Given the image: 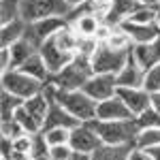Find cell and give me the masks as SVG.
Wrapping results in <instances>:
<instances>
[{
  "instance_id": "1",
  "label": "cell",
  "mask_w": 160,
  "mask_h": 160,
  "mask_svg": "<svg viewBox=\"0 0 160 160\" xmlns=\"http://www.w3.org/2000/svg\"><path fill=\"white\" fill-rule=\"evenodd\" d=\"M94 130L98 132L102 143L109 145H135V139L141 130L139 120H92Z\"/></svg>"
},
{
  "instance_id": "2",
  "label": "cell",
  "mask_w": 160,
  "mask_h": 160,
  "mask_svg": "<svg viewBox=\"0 0 160 160\" xmlns=\"http://www.w3.org/2000/svg\"><path fill=\"white\" fill-rule=\"evenodd\" d=\"M94 75V68H92V60L86 58V56H79L75 53V58L60 73H56L49 81L58 90H81L86 86V81Z\"/></svg>"
},
{
  "instance_id": "3",
  "label": "cell",
  "mask_w": 160,
  "mask_h": 160,
  "mask_svg": "<svg viewBox=\"0 0 160 160\" xmlns=\"http://www.w3.org/2000/svg\"><path fill=\"white\" fill-rule=\"evenodd\" d=\"M56 100L73 118H77L79 122H92V120H96L98 102L92 98L90 94H86L83 90H58Z\"/></svg>"
},
{
  "instance_id": "4",
  "label": "cell",
  "mask_w": 160,
  "mask_h": 160,
  "mask_svg": "<svg viewBox=\"0 0 160 160\" xmlns=\"http://www.w3.org/2000/svg\"><path fill=\"white\" fill-rule=\"evenodd\" d=\"M71 11L66 0H22V19L26 24L47 17H68Z\"/></svg>"
},
{
  "instance_id": "5",
  "label": "cell",
  "mask_w": 160,
  "mask_h": 160,
  "mask_svg": "<svg viewBox=\"0 0 160 160\" xmlns=\"http://www.w3.org/2000/svg\"><path fill=\"white\" fill-rule=\"evenodd\" d=\"M0 83H2V90H7V92H11L15 94L17 98H30V96H34L38 94L41 90H43V81H38L34 77H30L28 73H24L22 68H9V71H4L2 73V79H0Z\"/></svg>"
},
{
  "instance_id": "6",
  "label": "cell",
  "mask_w": 160,
  "mask_h": 160,
  "mask_svg": "<svg viewBox=\"0 0 160 160\" xmlns=\"http://www.w3.org/2000/svg\"><path fill=\"white\" fill-rule=\"evenodd\" d=\"M130 58V51H118L111 49L109 45L100 43L98 49L92 56V68L94 73H107V75H118L124 68V64Z\"/></svg>"
},
{
  "instance_id": "7",
  "label": "cell",
  "mask_w": 160,
  "mask_h": 160,
  "mask_svg": "<svg viewBox=\"0 0 160 160\" xmlns=\"http://www.w3.org/2000/svg\"><path fill=\"white\" fill-rule=\"evenodd\" d=\"M68 24V17H47V19H37V22H30L26 24V34L24 37L28 41H32L41 49L43 43H47L56 32H60L64 26Z\"/></svg>"
},
{
  "instance_id": "8",
  "label": "cell",
  "mask_w": 160,
  "mask_h": 160,
  "mask_svg": "<svg viewBox=\"0 0 160 160\" xmlns=\"http://www.w3.org/2000/svg\"><path fill=\"white\" fill-rule=\"evenodd\" d=\"M71 148L75 152H83V154H92L102 145V139L98 137V132L94 130V126L90 122H81L79 126H75L71 130Z\"/></svg>"
},
{
  "instance_id": "9",
  "label": "cell",
  "mask_w": 160,
  "mask_h": 160,
  "mask_svg": "<svg viewBox=\"0 0 160 160\" xmlns=\"http://www.w3.org/2000/svg\"><path fill=\"white\" fill-rule=\"evenodd\" d=\"M81 90L86 94H90L96 102H100V100H107V98L118 94V81H115V75L94 73L86 81V86L81 88Z\"/></svg>"
},
{
  "instance_id": "10",
  "label": "cell",
  "mask_w": 160,
  "mask_h": 160,
  "mask_svg": "<svg viewBox=\"0 0 160 160\" xmlns=\"http://www.w3.org/2000/svg\"><path fill=\"white\" fill-rule=\"evenodd\" d=\"M38 53L43 56V60H45V64H47V68H49L51 77L56 73H60L62 68L68 64V62L75 58V53H71V51L62 49L60 45L56 43V38L51 37L47 43H43L41 45V49H38Z\"/></svg>"
},
{
  "instance_id": "11",
  "label": "cell",
  "mask_w": 160,
  "mask_h": 160,
  "mask_svg": "<svg viewBox=\"0 0 160 160\" xmlns=\"http://www.w3.org/2000/svg\"><path fill=\"white\" fill-rule=\"evenodd\" d=\"M118 96L126 102V107L132 111L135 118L152 107V94L145 88H118Z\"/></svg>"
},
{
  "instance_id": "12",
  "label": "cell",
  "mask_w": 160,
  "mask_h": 160,
  "mask_svg": "<svg viewBox=\"0 0 160 160\" xmlns=\"http://www.w3.org/2000/svg\"><path fill=\"white\" fill-rule=\"evenodd\" d=\"M115 81L118 88H143L145 83V68L135 60L132 51H130V58L124 64V68L115 75Z\"/></svg>"
},
{
  "instance_id": "13",
  "label": "cell",
  "mask_w": 160,
  "mask_h": 160,
  "mask_svg": "<svg viewBox=\"0 0 160 160\" xmlns=\"http://www.w3.org/2000/svg\"><path fill=\"white\" fill-rule=\"evenodd\" d=\"M122 26V30L130 37V41L135 45H143V43H152L160 37V24H137L126 19Z\"/></svg>"
},
{
  "instance_id": "14",
  "label": "cell",
  "mask_w": 160,
  "mask_h": 160,
  "mask_svg": "<svg viewBox=\"0 0 160 160\" xmlns=\"http://www.w3.org/2000/svg\"><path fill=\"white\" fill-rule=\"evenodd\" d=\"M132 118H135L132 111L126 107V102H124L118 94L98 102L96 120H132Z\"/></svg>"
},
{
  "instance_id": "15",
  "label": "cell",
  "mask_w": 160,
  "mask_h": 160,
  "mask_svg": "<svg viewBox=\"0 0 160 160\" xmlns=\"http://www.w3.org/2000/svg\"><path fill=\"white\" fill-rule=\"evenodd\" d=\"M79 124L81 122H79L77 118H73L58 100H53L51 107H49V111H47V118H45V124H43V130H47V128H71V130H73L75 126H79Z\"/></svg>"
},
{
  "instance_id": "16",
  "label": "cell",
  "mask_w": 160,
  "mask_h": 160,
  "mask_svg": "<svg viewBox=\"0 0 160 160\" xmlns=\"http://www.w3.org/2000/svg\"><path fill=\"white\" fill-rule=\"evenodd\" d=\"M22 105H24V109L32 115V120H34V122L41 126V130H43V124H45V118H47V111H49V107H51V98L41 90L38 94L26 98Z\"/></svg>"
},
{
  "instance_id": "17",
  "label": "cell",
  "mask_w": 160,
  "mask_h": 160,
  "mask_svg": "<svg viewBox=\"0 0 160 160\" xmlns=\"http://www.w3.org/2000/svg\"><path fill=\"white\" fill-rule=\"evenodd\" d=\"M132 56L135 60L145 68L149 71L152 66L160 64V37L152 43H143V45H135L132 47Z\"/></svg>"
},
{
  "instance_id": "18",
  "label": "cell",
  "mask_w": 160,
  "mask_h": 160,
  "mask_svg": "<svg viewBox=\"0 0 160 160\" xmlns=\"http://www.w3.org/2000/svg\"><path fill=\"white\" fill-rule=\"evenodd\" d=\"M137 7H139L137 0H111V7H109V11H107V15H105V22L111 26L124 24L132 15V11H135Z\"/></svg>"
},
{
  "instance_id": "19",
  "label": "cell",
  "mask_w": 160,
  "mask_h": 160,
  "mask_svg": "<svg viewBox=\"0 0 160 160\" xmlns=\"http://www.w3.org/2000/svg\"><path fill=\"white\" fill-rule=\"evenodd\" d=\"M100 24H102V19L98 15H92V13H83V15H77V17L68 19V26L79 37H92V38H96Z\"/></svg>"
},
{
  "instance_id": "20",
  "label": "cell",
  "mask_w": 160,
  "mask_h": 160,
  "mask_svg": "<svg viewBox=\"0 0 160 160\" xmlns=\"http://www.w3.org/2000/svg\"><path fill=\"white\" fill-rule=\"evenodd\" d=\"M9 51H11L13 68H19V66H22L26 60H30V58L37 53L38 47L34 45V43H32V41H28L26 37H22L19 41H15L11 47H9Z\"/></svg>"
},
{
  "instance_id": "21",
  "label": "cell",
  "mask_w": 160,
  "mask_h": 160,
  "mask_svg": "<svg viewBox=\"0 0 160 160\" xmlns=\"http://www.w3.org/2000/svg\"><path fill=\"white\" fill-rule=\"evenodd\" d=\"M26 34V22L24 19H15L9 24H0V47H11L15 41Z\"/></svg>"
},
{
  "instance_id": "22",
  "label": "cell",
  "mask_w": 160,
  "mask_h": 160,
  "mask_svg": "<svg viewBox=\"0 0 160 160\" xmlns=\"http://www.w3.org/2000/svg\"><path fill=\"white\" fill-rule=\"evenodd\" d=\"M24 73H28L30 77H34V79H38V81H43V83H47L51 79V73L49 68H47V64H45V60H43V56L41 53H34L30 60H26L22 66H19Z\"/></svg>"
},
{
  "instance_id": "23",
  "label": "cell",
  "mask_w": 160,
  "mask_h": 160,
  "mask_svg": "<svg viewBox=\"0 0 160 160\" xmlns=\"http://www.w3.org/2000/svg\"><path fill=\"white\" fill-rule=\"evenodd\" d=\"M132 145H109L102 143L96 152H92V160H128V152Z\"/></svg>"
},
{
  "instance_id": "24",
  "label": "cell",
  "mask_w": 160,
  "mask_h": 160,
  "mask_svg": "<svg viewBox=\"0 0 160 160\" xmlns=\"http://www.w3.org/2000/svg\"><path fill=\"white\" fill-rule=\"evenodd\" d=\"M105 45H109L111 49H118V51H132L135 43L130 41V37L122 30V26H115L113 32L109 34V38L105 41Z\"/></svg>"
},
{
  "instance_id": "25",
  "label": "cell",
  "mask_w": 160,
  "mask_h": 160,
  "mask_svg": "<svg viewBox=\"0 0 160 160\" xmlns=\"http://www.w3.org/2000/svg\"><path fill=\"white\" fill-rule=\"evenodd\" d=\"M22 19V0H0V24Z\"/></svg>"
},
{
  "instance_id": "26",
  "label": "cell",
  "mask_w": 160,
  "mask_h": 160,
  "mask_svg": "<svg viewBox=\"0 0 160 160\" xmlns=\"http://www.w3.org/2000/svg\"><path fill=\"white\" fill-rule=\"evenodd\" d=\"M135 145L139 148H145V149H154L160 145V128H141L139 135L135 139Z\"/></svg>"
},
{
  "instance_id": "27",
  "label": "cell",
  "mask_w": 160,
  "mask_h": 160,
  "mask_svg": "<svg viewBox=\"0 0 160 160\" xmlns=\"http://www.w3.org/2000/svg\"><path fill=\"white\" fill-rule=\"evenodd\" d=\"M2 102H0V115H2V120H11L15 118V111L19 109V105L24 102L22 98H17L15 94L11 92H7V90H2Z\"/></svg>"
},
{
  "instance_id": "28",
  "label": "cell",
  "mask_w": 160,
  "mask_h": 160,
  "mask_svg": "<svg viewBox=\"0 0 160 160\" xmlns=\"http://www.w3.org/2000/svg\"><path fill=\"white\" fill-rule=\"evenodd\" d=\"M130 22H137V24H160L158 22V9H152V7H137L132 15L128 17Z\"/></svg>"
},
{
  "instance_id": "29",
  "label": "cell",
  "mask_w": 160,
  "mask_h": 160,
  "mask_svg": "<svg viewBox=\"0 0 160 160\" xmlns=\"http://www.w3.org/2000/svg\"><path fill=\"white\" fill-rule=\"evenodd\" d=\"M43 135L47 139L49 148H53V145H71L68 143L71 141V128H47V130H43Z\"/></svg>"
},
{
  "instance_id": "30",
  "label": "cell",
  "mask_w": 160,
  "mask_h": 160,
  "mask_svg": "<svg viewBox=\"0 0 160 160\" xmlns=\"http://www.w3.org/2000/svg\"><path fill=\"white\" fill-rule=\"evenodd\" d=\"M49 143H47V139L43 135V130L37 132V135H32V149H30V156L32 160L34 158H41V156H49Z\"/></svg>"
},
{
  "instance_id": "31",
  "label": "cell",
  "mask_w": 160,
  "mask_h": 160,
  "mask_svg": "<svg viewBox=\"0 0 160 160\" xmlns=\"http://www.w3.org/2000/svg\"><path fill=\"white\" fill-rule=\"evenodd\" d=\"M26 130L22 128V124L17 122L15 118L11 120H0V137H9V139H17L22 137Z\"/></svg>"
},
{
  "instance_id": "32",
  "label": "cell",
  "mask_w": 160,
  "mask_h": 160,
  "mask_svg": "<svg viewBox=\"0 0 160 160\" xmlns=\"http://www.w3.org/2000/svg\"><path fill=\"white\" fill-rule=\"evenodd\" d=\"M143 88L148 90L149 94L160 92V64H156L149 71H145V83H143Z\"/></svg>"
},
{
  "instance_id": "33",
  "label": "cell",
  "mask_w": 160,
  "mask_h": 160,
  "mask_svg": "<svg viewBox=\"0 0 160 160\" xmlns=\"http://www.w3.org/2000/svg\"><path fill=\"white\" fill-rule=\"evenodd\" d=\"M137 120H139V126H141V128H149V126H152V128H160V111H156L154 107H149V109L143 111Z\"/></svg>"
},
{
  "instance_id": "34",
  "label": "cell",
  "mask_w": 160,
  "mask_h": 160,
  "mask_svg": "<svg viewBox=\"0 0 160 160\" xmlns=\"http://www.w3.org/2000/svg\"><path fill=\"white\" fill-rule=\"evenodd\" d=\"M30 149H32V135H30V132H24L22 137L13 139V152L30 154Z\"/></svg>"
},
{
  "instance_id": "35",
  "label": "cell",
  "mask_w": 160,
  "mask_h": 160,
  "mask_svg": "<svg viewBox=\"0 0 160 160\" xmlns=\"http://www.w3.org/2000/svg\"><path fill=\"white\" fill-rule=\"evenodd\" d=\"M73 154V148L71 145H53L49 149V158L51 160H68Z\"/></svg>"
},
{
  "instance_id": "36",
  "label": "cell",
  "mask_w": 160,
  "mask_h": 160,
  "mask_svg": "<svg viewBox=\"0 0 160 160\" xmlns=\"http://www.w3.org/2000/svg\"><path fill=\"white\" fill-rule=\"evenodd\" d=\"M128 160H154L152 152L145 148H139V145H132L130 152H128Z\"/></svg>"
},
{
  "instance_id": "37",
  "label": "cell",
  "mask_w": 160,
  "mask_h": 160,
  "mask_svg": "<svg viewBox=\"0 0 160 160\" xmlns=\"http://www.w3.org/2000/svg\"><path fill=\"white\" fill-rule=\"evenodd\" d=\"M9 68H13L11 51H9V47H0V71L4 73V71H9Z\"/></svg>"
},
{
  "instance_id": "38",
  "label": "cell",
  "mask_w": 160,
  "mask_h": 160,
  "mask_svg": "<svg viewBox=\"0 0 160 160\" xmlns=\"http://www.w3.org/2000/svg\"><path fill=\"white\" fill-rule=\"evenodd\" d=\"M68 160H92V154H83V152H75L73 149V154H71Z\"/></svg>"
},
{
  "instance_id": "39",
  "label": "cell",
  "mask_w": 160,
  "mask_h": 160,
  "mask_svg": "<svg viewBox=\"0 0 160 160\" xmlns=\"http://www.w3.org/2000/svg\"><path fill=\"white\" fill-rule=\"evenodd\" d=\"M141 7H152V9H158L160 7V0H137Z\"/></svg>"
},
{
  "instance_id": "40",
  "label": "cell",
  "mask_w": 160,
  "mask_h": 160,
  "mask_svg": "<svg viewBox=\"0 0 160 160\" xmlns=\"http://www.w3.org/2000/svg\"><path fill=\"white\" fill-rule=\"evenodd\" d=\"M152 107L156 111H160V92H154L152 94Z\"/></svg>"
},
{
  "instance_id": "41",
  "label": "cell",
  "mask_w": 160,
  "mask_h": 160,
  "mask_svg": "<svg viewBox=\"0 0 160 160\" xmlns=\"http://www.w3.org/2000/svg\"><path fill=\"white\" fill-rule=\"evenodd\" d=\"M68 4H71V9H75V7H79V4H83L86 0H66Z\"/></svg>"
},
{
  "instance_id": "42",
  "label": "cell",
  "mask_w": 160,
  "mask_h": 160,
  "mask_svg": "<svg viewBox=\"0 0 160 160\" xmlns=\"http://www.w3.org/2000/svg\"><path fill=\"white\" fill-rule=\"evenodd\" d=\"M149 152H152L154 160H160V145H158V148H154V149H149Z\"/></svg>"
},
{
  "instance_id": "43",
  "label": "cell",
  "mask_w": 160,
  "mask_h": 160,
  "mask_svg": "<svg viewBox=\"0 0 160 160\" xmlns=\"http://www.w3.org/2000/svg\"><path fill=\"white\" fill-rule=\"evenodd\" d=\"M34 160H51L49 156H41V158H34Z\"/></svg>"
},
{
  "instance_id": "44",
  "label": "cell",
  "mask_w": 160,
  "mask_h": 160,
  "mask_svg": "<svg viewBox=\"0 0 160 160\" xmlns=\"http://www.w3.org/2000/svg\"><path fill=\"white\" fill-rule=\"evenodd\" d=\"M158 22H160V7H158Z\"/></svg>"
}]
</instances>
